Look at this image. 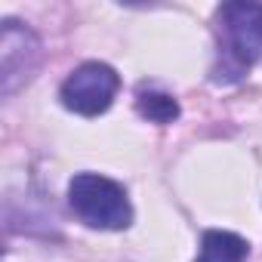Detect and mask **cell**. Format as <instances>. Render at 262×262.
Instances as JSON below:
<instances>
[{
    "label": "cell",
    "instance_id": "3",
    "mask_svg": "<svg viewBox=\"0 0 262 262\" xmlns=\"http://www.w3.org/2000/svg\"><path fill=\"white\" fill-rule=\"evenodd\" d=\"M117 86H120V77L111 65L105 62H83L80 68H74L62 90H59V99L68 111L80 114V117H96V114H105L117 96Z\"/></svg>",
    "mask_w": 262,
    "mask_h": 262
},
{
    "label": "cell",
    "instance_id": "5",
    "mask_svg": "<svg viewBox=\"0 0 262 262\" xmlns=\"http://www.w3.org/2000/svg\"><path fill=\"white\" fill-rule=\"evenodd\" d=\"M250 253V244L234 234V231H204L201 237V253L194 262H244Z\"/></svg>",
    "mask_w": 262,
    "mask_h": 262
},
{
    "label": "cell",
    "instance_id": "4",
    "mask_svg": "<svg viewBox=\"0 0 262 262\" xmlns=\"http://www.w3.org/2000/svg\"><path fill=\"white\" fill-rule=\"evenodd\" d=\"M0 59H4V93H13L16 90V74H25L34 71V62L40 56V47H37V37L28 31V28H19V22H7L4 25V43H0Z\"/></svg>",
    "mask_w": 262,
    "mask_h": 262
},
{
    "label": "cell",
    "instance_id": "6",
    "mask_svg": "<svg viewBox=\"0 0 262 262\" xmlns=\"http://www.w3.org/2000/svg\"><path fill=\"white\" fill-rule=\"evenodd\" d=\"M136 108L151 123H173L179 117V102L167 93H158V90H142L136 96Z\"/></svg>",
    "mask_w": 262,
    "mask_h": 262
},
{
    "label": "cell",
    "instance_id": "2",
    "mask_svg": "<svg viewBox=\"0 0 262 262\" xmlns=\"http://www.w3.org/2000/svg\"><path fill=\"white\" fill-rule=\"evenodd\" d=\"M68 204L74 216L102 231H120L133 222V207L120 182L99 173H77L68 182Z\"/></svg>",
    "mask_w": 262,
    "mask_h": 262
},
{
    "label": "cell",
    "instance_id": "1",
    "mask_svg": "<svg viewBox=\"0 0 262 262\" xmlns=\"http://www.w3.org/2000/svg\"><path fill=\"white\" fill-rule=\"evenodd\" d=\"M219 56L213 65V83H237L262 59V4L234 0L216 13Z\"/></svg>",
    "mask_w": 262,
    "mask_h": 262
}]
</instances>
